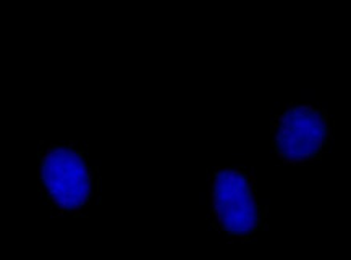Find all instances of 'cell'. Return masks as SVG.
I'll return each mask as SVG.
<instances>
[{
  "mask_svg": "<svg viewBox=\"0 0 351 260\" xmlns=\"http://www.w3.org/2000/svg\"><path fill=\"white\" fill-rule=\"evenodd\" d=\"M39 183L56 207L73 212L93 197V172L80 151L70 146H53L44 152L38 168Z\"/></svg>",
  "mask_w": 351,
  "mask_h": 260,
  "instance_id": "cell-1",
  "label": "cell"
},
{
  "mask_svg": "<svg viewBox=\"0 0 351 260\" xmlns=\"http://www.w3.org/2000/svg\"><path fill=\"white\" fill-rule=\"evenodd\" d=\"M213 205L215 217L225 231L247 235L258 226L259 210L250 181L241 172L222 168L213 179Z\"/></svg>",
  "mask_w": 351,
  "mask_h": 260,
  "instance_id": "cell-2",
  "label": "cell"
},
{
  "mask_svg": "<svg viewBox=\"0 0 351 260\" xmlns=\"http://www.w3.org/2000/svg\"><path fill=\"white\" fill-rule=\"evenodd\" d=\"M328 138V122L321 110L296 105L280 116L274 141L282 159L300 164L313 159Z\"/></svg>",
  "mask_w": 351,
  "mask_h": 260,
  "instance_id": "cell-3",
  "label": "cell"
}]
</instances>
